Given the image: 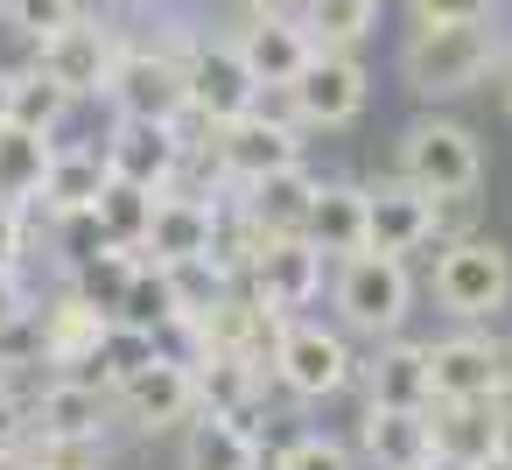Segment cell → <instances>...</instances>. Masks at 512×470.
<instances>
[{"label":"cell","mask_w":512,"mask_h":470,"mask_svg":"<svg viewBox=\"0 0 512 470\" xmlns=\"http://www.w3.org/2000/svg\"><path fill=\"white\" fill-rule=\"evenodd\" d=\"M365 211H372V190H351V183H323L316 190V204H309V239L323 246V253H365L372 246V232H365Z\"/></svg>","instance_id":"obj_23"},{"label":"cell","mask_w":512,"mask_h":470,"mask_svg":"<svg viewBox=\"0 0 512 470\" xmlns=\"http://www.w3.org/2000/svg\"><path fill=\"white\" fill-rule=\"evenodd\" d=\"M477 470H512V456H505V449H491V456H484Z\"/></svg>","instance_id":"obj_45"},{"label":"cell","mask_w":512,"mask_h":470,"mask_svg":"<svg viewBox=\"0 0 512 470\" xmlns=\"http://www.w3.org/2000/svg\"><path fill=\"white\" fill-rule=\"evenodd\" d=\"M288 106H295V120H309V127H344V120H358V106H365V71H358V57L316 43V57H309L302 78L288 85Z\"/></svg>","instance_id":"obj_8"},{"label":"cell","mask_w":512,"mask_h":470,"mask_svg":"<svg viewBox=\"0 0 512 470\" xmlns=\"http://www.w3.org/2000/svg\"><path fill=\"white\" fill-rule=\"evenodd\" d=\"M337 309H344V323L365 330V337L400 330V316H407V267H400L393 253H372V246L351 253L344 274H337Z\"/></svg>","instance_id":"obj_5"},{"label":"cell","mask_w":512,"mask_h":470,"mask_svg":"<svg viewBox=\"0 0 512 470\" xmlns=\"http://www.w3.org/2000/svg\"><path fill=\"white\" fill-rule=\"evenodd\" d=\"M260 386H267V372H260V365H246V358H225V351H211V358L197 365V407L246 414V407L260 400Z\"/></svg>","instance_id":"obj_29"},{"label":"cell","mask_w":512,"mask_h":470,"mask_svg":"<svg viewBox=\"0 0 512 470\" xmlns=\"http://www.w3.org/2000/svg\"><path fill=\"white\" fill-rule=\"evenodd\" d=\"M155 197H162V190H148V183H127V176H113V183L99 190L92 218H99V232H106L113 246H134V253H141V239H148V225H155Z\"/></svg>","instance_id":"obj_28"},{"label":"cell","mask_w":512,"mask_h":470,"mask_svg":"<svg viewBox=\"0 0 512 470\" xmlns=\"http://www.w3.org/2000/svg\"><path fill=\"white\" fill-rule=\"evenodd\" d=\"M0 470H36V456H22V449H0Z\"/></svg>","instance_id":"obj_44"},{"label":"cell","mask_w":512,"mask_h":470,"mask_svg":"<svg viewBox=\"0 0 512 470\" xmlns=\"http://www.w3.org/2000/svg\"><path fill=\"white\" fill-rule=\"evenodd\" d=\"M477 141L463 134V127H449V120H421V127H407V141H400V183H414V190H428V197H456V190H477Z\"/></svg>","instance_id":"obj_4"},{"label":"cell","mask_w":512,"mask_h":470,"mask_svg":"<svg viewBox=\"0 0 512 470\" xmlns=\"http://www.w3.org/2000/svg\"><path fill=\"white\" fill-rule=\"evenodd\" d=\"M295 162H302V141H295V127L274 120L267 106H253V113H239V120L218 127V169H225L232 183H260V176L295 169Z\"/></svg>","instance_id":"obj_9"},{"label":"cell","mask_w":512,"mask_h":470,"mask_svg":"<svg viewBox=\"0 0 512 470\" xmlns=\"http://www.w3.org/2000/svg\"><path fill=\"white\" fill-rule=\"evenodd\" d=\"M183 78H190V113H197V120H211V127H225V120L253 113V106H260V92H267V85L246 71L239 43H197V50L183 57Z\"/></svg>","instance_id":"obj_6"},{"label":"cell","mask_w":512,"mask_h":470,"mask_svg":"<svg viewBox=\"0 0 512 470\" xmlns=\"http://www.w3.org/2000/svg\"><path fill=\"white\" fill-rule=\"evenodd\" d=\"M477 218V204H470V190H456V197H435V232H463Z\"/></svg>","instance_id":"obj_39"},{"label":"cell","mask_w":512,"mask_h":470,"mask_svg":"<svg viewBox=\"0 0 512 470\" xmlns=\"http://www.w3.org/2000/svg\"><path fill=\"white\" fill-rule=\"evenodd\" d=\"M365 232H372V253H414L421 239H435V197L414 190V183H386L372 190V211H365Z\"/></svg>","instance_id":"obj_17"},{"label":"cell","mask_w":512,"mask_h":470,"mask_svg":"<svg viewBox=\"0 0 512 470\" xmlns=\"http://www.w3.org/2000/svg\"><path fill=\"white\" fill-rule=\"evenodd\" d=\"M29 414H36V442H99V428H106V393L71 372V379L43 386V400H36Z\"/></svg>","instance_id":"obj_19"},{"label":"cell","mask_w":512,"mask_h":470,"mask_svg":"<svg viewBox=\"0 0 512 470\" xmlns=\"http://www.w3.org/2000/svg\"><path fill=\"white\" fill-rule=\"evenodd\" d=\"M22 253V204H0V267H15Z\"/></svg>","instance_id":"obj_40"},{"label":"cell","mask_w":512,"mask_h":470,"mask_svg":"<svg viewBox=\"0 0 512 470\" xmlns=\"http://www.w3.org/2000/svg\"><path fill=\"white\" fill-rule=\"evenodd\" d=\"M120 323H134V330H162L169 316H183V295H176V274L155 260V267H134V281H127V295H120V309H113Z\"/></svg>","instance_id":"obj_30"},{"label":"cell","mask_w":512,"mask_h":470,"mask_svg":"<svg viewBox=\"0 0 512 470\" xmlns=\"http://www.w3.org/2000/svg\"><path fill=\"white\" fill-rule=\"evenodd\" d=\"M435 295H442V309L463 316V323L505 309V295H512V260H505V246H491V239H449L442 260H435Z\"/></svg>","instance_id":"obj_2"},{"label":"cell","mask_w":512,"mask_h":470,"mask_svg":"<svg viewBox=\"0 0 512 470\" xmlns=\"http://www.w3.org/2000/svg\"><path fill=\"white\" fill-rule=\"evenodd\" d=\"M106 183H113V169H106L99 148H57V162L43 176V204H50V218H78V211L99 204Z\"/></svg>","instance_id":"obj_26"},{"label":"cell","mask_w":512,"mask_h":470,"mask_svg":"<svg viewBox=\"0 0 512 470\" xmlns=\"http://www.w3.org/2000/svg\"><path fill=\"white\" fill-rule=\"evenodd\" d=\"M29 435H36V414L8 393V379H0V449H22Z\"/></svg>","instance_id":"obj_36"},{"label":"cell","mask_w":512,"mask_h":470,"mask_svg":"<svg viewBox=\"0 0 512 470\" xmlns=\"http://www.w3.org/2000/svg\"><path fill=\"white\" fill-rule=\"evenodd\" d=\"M8 29L15 36H29V43H50V36H64L78 15H85V0H8Z\"/></svg>","instance_id":"obj_33"},{"label":"cell","mask_w":512,"mask_h":470,"mask_svg":"<svg viewBox=\"0 0 512 470\" xmlns=\"http://www.w3.org/2000/svg\"><path fill=\"white\" fill-rule=\"evenodd\" d=\"M498 379H505V351L491 337L428 344V386H435V400H491Z\"/></svg>","instance_id":"obj_14"},{"label":"cell","mask_w":512,"mask_h":470,"mask_svg":"<svg viewBox=\"0 0 512 470\" xmlns=\"http://www.w3.org/2000/svg\"><path fill=\"white\" fill-rule=\"evenodd\" d=\"M274 372H281L302 400H323V393H337V386L351 379V351H344L337 330L288 323V330H281V358H274Z\"/></svg>","instance_id":"obj_13"},{"label":"cell","mask_w":512,"mask_h":470,"mask_svg":"<svg viewBox=\"0 0 512 470\" xmlns=\"http://www.w3.org/2000/svg\"><path fill=\"white\" fill-rule=\"evenodd\" d=\"M113 309L106 302H92V295H64L50 316H43V358L50 365H64V372H78V365H92L99 358V344L113 337Z\"/></svg>","instance_id":"obj_16"},{"label":"cell","mask_w":512,"mask_h":470,"mask_svg":"<svg viewBox=\"0 0 512 470\" xmlns=\"http://www.w3.org/2000/svg\"><path fill=\"white\" fill-rule=\"evenodd\" d=\"M106 169H113V176H127V183L169 190V183H176V169H183V134H176L169 120H127V113H120L113 141H106Z\"/></svg>","instance_id":"obj_11"},{"label":"cell","mask_w":512,"mask_h":470,"mask_svg":"<svg viewBox=\"0 0 512 470\" xmlns=\"http://www.w3.org/2000/svg\"><path fill=\"white\" fill-rule=\"evenodd\" d=\"M421 470H428V463H421Z\"/></svg>","instance_id":"obj_48"},{"label":"cell","mask_w":512,"mask_h":470,"mask_svg":"<svg viewBox=\"0 0 512 470\" xmlns=\"http://www.w3.org/2000/svg\"><path fill=\"white\" fill-rule=\"evenodd\" d=\"M211 225H218V204H204V197H155V225H148V239H141V253H155L162 267H176V260H197V253H211Z\"/></svg>","instance_id":"obj_21"},{"label":"cell","mask_w":512,"mask_h":470,"mask_svg":"<svg viewBox=\"0 0 512 470\" xmlns=\"http://www.w3.org/2000/svg\"><path fill=\"white\" fill-rule=\"evenodd\" d=\"M316 190H323V183L295 162V169H274V176H260V183H239V204H246L267 232H302V225H309Z\"/></svg>","instance_id":"obj_24"},{"label":"cell","mask_w":512,"mask_h":470,"mask_svg":"<svg viewBox=\"0 0 512 470\" xmlns=\"http://www.w3.org/2000/svg\"><path fill=\"white\" fill-rule=\"evenodd\" d=\"M491 64H498V43H491L484 22H421L414 43L400 50L407 85L428 92V99H456V92H470L477 78H491Z\"/></svg>","instance_id":"obj_1"},{"label":"cell","mask_w":512,"mask_h":470,"mask_svg":"<svg viewBox=\"0 0 512 470\" xmlns=\"http://www.w3.org/2000/svg\"><path fill=\"white\" fill-rule=\"evenodd\" d=\"M505 113H512V71H505Z\"/></svg>","instance_id":"obj_46"},{"label":"cell","mask_w":512,"mask_h":470,"mask_svg":"<svg viewBox=\"0 0 512 470\" xmlns=\"http://www.w3.org/2000/svg\"><path fill=\"white\" fill-rule=\"evenodd\" d=\"M239 57H246V71H253L260 85L288 92V85L302 78V64L316 57V36H309L295 15H253V29L239 36Z\"/></svg>","instance_id":"obj_15"},{"label":"cell","mask_w":512,"mask_h":470,"mask_svg":"<svg viewBox=\"0 0 512 470\" xmlns=\"http://www.w3.org/2000/svg\"><path fill=\"white\" fill-rule=\"evenodd\" d=\"M120 57H127V43H120L106 22H92V15H78L64 36L36 43V71H50L71 99H99V92H113Z\"/></svg>","instance_id":"obj_3"},{"label":"cell","mask_w":512,"mask_h":470,"mask_svg":"<svg viewBox=\"0 0 512 470\" xmlns=\"http://www.w3.org/2000/svg\"><path fill=\"white\" fill-rule=\"evenodd\" d=\"M29 456H36V470H106L99 442H36Z\"/></svg>","instance_id":"obj_35"},{"label":"cell","mask_w":512,"mask_h":470,"mask_svg":"<svg viewBox=\"0 0 512 470\" xmlns=\"http://www.w3.org/2000/svg\"><path fill=\"white\" fill-rule=\"evenodd\" d=\"M127 120H183L190 113V78H183V57H162V50H127L120 71H113V92H106Z\"/></svg>","instance_id":"obj_7"},{"label":"cell","mask_w":512,"mask_h":470,"mask_svg":"<svg viewBox=\"0 0 512 470\" xmlns=\"http://www.w3.org/2000/svg\"><path fill=\"white\" fill-rule=\"evenodd\" d=\"M274 470H351V456H344V442H330V435H302V442H288V449L274 456Z\"/></svg>","instance_id":"obj_34"},{"label":"cell","mask_w":512,"mask_h":470,"mask_svg":"<svg viewBox=\"0 0 512 470\" xmlns=\"http://www.w3.org/2000/svg\"><path fill=\"white\" fill-rule=\"evenodd\" d=\"M113 400H120V414H127L134 428H176V421L197 414V372L155 351L141 372H127V379L113 386Z\"/></svg>","instance_id":"obj_10"},{"label":"cell","mask_w":512,"mask_h":470,"mask_svg":"<svg viewBox=\"0 0 512 470\" xmlns=\"http://www.w3.org/2000/svg\"><path fill=\"white\" fill-rule=\"evenodd\" d=\"M323 288V246L309 239V232H281L260 260H253V295L267 302V309H302L309 295Z\"/></svg>","instance_id":"obj_12"},{"label":"cell","mask_w":512,"mask_h":470,"mask_svg":"<svg viewBox=\"0 0 512 470\" xmlns=\"http://www.w3.org/2000/svg\"><path fill=\"white\" fill-rule=\"evenodd\" d=\"M428 344H386L372 358V407H428Z\"/></svg>","instance_id":"obj_27"},{"label":"cell","mask_w":512,"mask_h":470,"mask_svg":"<svg viewBox=\"0 0 512 470\" xmlns=\"http://www.w3.org/2000/svg\"><path fill=\"white\" fill-rule=\"evenodd\" d=\"M491 421H498V449L512 456V379H498V393H491Z\"/></svg>","instance_id":"obj_41"},{"label":"cell","mask_w":512,"mask_h":470,"mask_svg":"<svg viewBox=\"0 0 512 470\" xmlns=\"http://www.w3.org/2000/svg\"><path fill=\"white\" fill-rule=\"evenodd\" d=\"M0 8H8V0H0Z\"/></svg>","instance_id":"obj_47"},{"label":"cell","mask_w":512,"mask_h":470,"mask_svg":"<svg viewBox=\"0 0 512 470\" xmlns=\"http://www.w3.org/2000/svg\"><path fill=\"white\" fill-rule=\"evenodd\" d=\"M50 162H57V141L22 127V120H8L0 127V204H36Z\"/></svg>","instance_id":"obj_25"},{"label":"cell","mask_w":512,"mask_h":470,"mask_svg":"<svg viewBox=\"0 0 512 470\" xmlns=\"http://www.w3.org/2000/svg\"><path fill=\"white\" fill-rule=\"evenodd\" d=\"M22 316H29V288H22V274H15V267H0V337H8Z\"/></svg>","instance_id":"obj_38"},{"label":"cell","mask_w":512,"mask_h":470,"mask_svg":"<svg viewBox=\"0 0 512 470\" xmlns=\"http://www.w3.org/2000/svg\"><path fill=\"white\" fill-rule=\"evenodd\" d=\"M183 470H260V442H253L246 414L197 407V421L183 435Z\"/></svg>","instance_id":"obj_22"},{"label":"cell","mask_w":512,"mask_h":470,"mask_svg":"<svg viewBox=\"0 0 512 470\" xmlns=\"http://www.w3.org/2000/svg\"><path fill=\"white\" fill-rule=\"evenodd\" d=\"M64 106H71V92H64L50 71H15V120H22V127L50 134V127L64 120Z\"/></svg>","instance_id":"obj_32"},{"label":"cell","mask_w":512,"mask_h":470,"mask_svg":"<svg viewBox=\"0 0 512 470\" xmlns=\"http://www.w3.org/2000/svg\"><path fill=\"white\" fill-rule=\"evenodd\" d=\"M253 15H295V0H246Z\"/></svg>","instance_id":"obj_43"},{"label":"cell","mask_w":512,"mask_h":470,"mask_svg":"<svg viewBox=\"0 0 512 470\" xmlns=\"http://www.w3.org/2000/svg\"><path fill=\"white\" fill-rule=\"evenodd\" d=\"M428 428H435V463L449 470H477L498 449L491 400H428Z\"/></svg>","instance_id":"obj_18"},{"label":"cell","mask_w":512,"mask_h":470,"mask_svg":"<svg viewBox=\"0 0 512 470\" xmlns=\"http://www.w3.org/2000/svg\"><path fill=\"white\" fill-rule=\"evenodd\" d=\"M372 15H379V0H309V36L323 43V50H351L365 29H372Z\"/></svg>","instance_id":"obj_31"},{"label":"cell","mask_w":512,"mask_h":470,"mask_svg":"<svg viewBox=\"0 0 512 470\" xmlns=\"http://www.w3.org/2000/svg\"><path fill=\"white\" fill-rule=\"evenodd\" d=\"M15 120V71H0V127Z\"/></svg>","instance_id":"obj_42"},{"label":"cell","mask_w":512,"mask_h":470,"mask_svg":"<svg viewBox=\"0 0 512 470\" xmlns=\"http://www.w3.org/2000/svg\"><path fill=\"white\" fill-rule=\"evenodd\" d=\"M414 15L421 22H484L491 0H414Z\"/></svg>","instance_id":"obj_37"},{"label":"cell","mask_w":512,"mask_h":470,"mask_svg":"<svg viewBox=\"0 0 512 470\" xmlns=\"http://www.w3.org/2000/svg\"><path fill=\"white\" fill-rule=\"evenodd\" d=\"M365 456L379 470H421V463H435L428 407H365Z\"/></svg>","instance_id":"obj_20"}]
</instances>
